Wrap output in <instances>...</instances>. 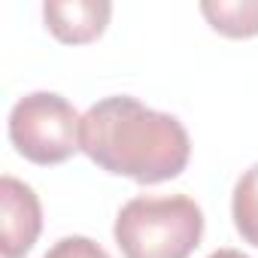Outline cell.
Returning <instances> with one entry per match:
<instances>
[{
	"instance_id": "cell-8",
	"label": "cell",
	"mask_w": 258,
	"mask_h": 258,
	"mask_svg": "<svg viewBox=\"0 0 258 258\" xmlns=\"http://www.w3.org/2000/svg\"><path fill=\"white\" fill-rule=\"evenodd\" d=\"M43 258H109V252H106L103 246H97L91 237H79V234H73V237L58 240Z\"/></svg>"
},
{
	"instance_id": "cell-9",
	"label": "cell",
	"mask_w": 258,
	"mask_h": 258,
	"mask_svg": "<svg viewBox=\"0 0 258 258\" xmlns=\"http://www.w3.org/2000/svg\"><path fill=\"white\" fill-rule=\"evenodd\" d=\"M210 258H249V255H243L240 249H216Z\"/></svg>"
},
{
	"instance_id": "cell-6",
	"label": "cell",
	"mask_w": 258,
	"mask_h": 258,
	"mask_svg": "<svg viewBox=\"0 0 258 258\" xmlns=\"http://www.w3.org/2000/svg\"><path fill=\"white\" fill-rule=\"evenodd\" d=\"M201 13L222 37H258V0H204Z\"/></svg>"
},
{
	"instance_id": "cell-2",
	"label": "cell",
	"mask_w": 258,
	"mask_h": 258,
	"mask_svg": "<svg viewBox=\"0 0 258 258\" xmlns=\"http://www.w3.org/2000/svg\"><path fill=\"white\" fill-rule=\"evenodd\" d=\"M112 234L124 258H188L201 246L204 213L188 195H140L118 210Z\"/></svg>"
},
{
	"instance_id": "cell-4",
	"label": "cell",
	"mask_w": 258,
	"mask_h": 258,
	"mask_svg": "<svg viewBox=\"0 0 258 258\" xmlns=\"http://www.w3.org/2000/svg\"><path fill=\"white\" fill-rule=\"evenodd\" d=\"M0 252L4 258H25L43 231V207L37 191L10 173L0 176Z\"/></svg>"
},
{
	"instance_id": "cell-1",
	"label": "cell",
	"mask_w": 258,
	"mask_h": 258,
	"mask_svg": "<svg viewBox=\"0 0 258 258\" xmlns=\"http://www.w3.org/2000/svg\"><path fill=\"white\" fill-rule=\"evenodd\" d=\"M79 146L106 173L127 176L140 185L179 176L191 158V140L182 121L127 94L103 97L85 109Z\"/></svg>"
},
{
	"instance_id": "cell-5",
	"label": "cell",
	"mask_w": 258,
	"mask_h": 258,
	"mask_svg": "<svg viewBox=\"0 0 258 258\" xmlns=\"http://www.w3.org/2000/svg\"><path fill=\"white\" fill-rule=\"evenodd\" d=\"M112 16V4L106 0H46L43 19L46 28L70 46H82L97 40Z\"/></svg>"
},
{
	"instance_id": "cell-7",
	"label": "cell",
	"mask_w": 258,
	"mask_h": 258,
	"mask_svg": "<svg viewBox=\"0 0 258 258\" xmlns=\"http://www.w3.org/2000/svg\"><path fill=\"white\" fill-rule=\"evenodd\" d=\"M231 216L237 234L258 246V164L243 170V176L234 185V201H231Z\"/></svg>"
},
{
	"instance_id": "cell-3",
	"label": "cell",
	"mask_w": 258,
	"mask_h": 258,
	"mask_svg": "<svg viewBox=\"0 0 258 258\" xmlns=\"http://www.w3.org/2000/svg\"><path fill=\"white\" fill-rule=\"evenodd\" d=\"M82 115L73 103L55 91L25 94L10 112V140L19 155L34 164L52 167L79 152Z\"/></svg>"
}]
</instances>
